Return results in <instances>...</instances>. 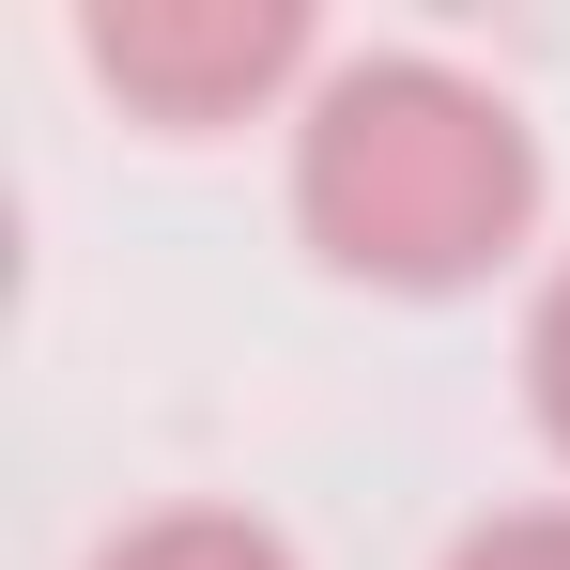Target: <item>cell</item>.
Masks as SVG:
<instances>
[{
	"label": "cell",
	"mask_w": 570,
	"mask_h": 570,
	"mask_svg": "<svg viewBox=\"0 0 570 570\" xmlns=\"http://www.w3.org/2000/svg\"><path fill=\"white\" fill-rule=\"evenodd\" d=\"M293 232L371 293H463L540 232V139L493 78L371 47L293 124Z\"/></svg>",
	"instance_id": "obj_1"
},
{
	"label": "cell",
	"mask_w": 570,
	"mask_h": 570,
	"mask_svg": "<svg viewBox=\"0 0 570 570\" xmlns=\"http://www.w3.org/2000/svg\"><path fill=\"white\" fill-rule=\"evenodd\" d=\"M94 570H308V556L278 524H247V509H155V524L94 540Z\"/></svg>",
	"instance_id": "obj_3"
},
{
	"label": "cell",
	"mask_w": 570,
	"mask_h": 570,
	"mask_svg": "<svg viewBox=\"0 0 570 570\" xmlns=\"http://www.w3.org/2000/svg\"><path fill=\"white\" fill-rule=\"evenodd\" d=\"M524 401H540V432H556V463H570V263L524 308Z\"/></svg>",
	"instance_id": "obj_4"
},
{
	"label": "cell",
	"mask_w": 570,
	"mask_h": 570,
	"mask_svg": "<svg viewBox=\"0 0 570 570\" xmlns=\"http://www.w3.org/2000/svg\"><path fill=\"white\" fill-rule=\"evenodd\" d=\"M78 47L139 124L200 139V124H247L308 62V16L293 0H108V16H78Z\"/></svg>",
	"instance_id": "obj_2"
},
{
	"label": "cell",
	"mask_w": 570,
	"mask_h": 570,
	"mask_svg": "<svg viewBox=\"0 0 570 570\" xmlns=\"http://www.w3.org/2000/svg\"><path fill=\"white\" fill-rule=\"evenodd\" d=\"M448 570H570V509H493L448 540Z\"/></svg>",
	"instance_id": "obj_5"
}]
</instances>
